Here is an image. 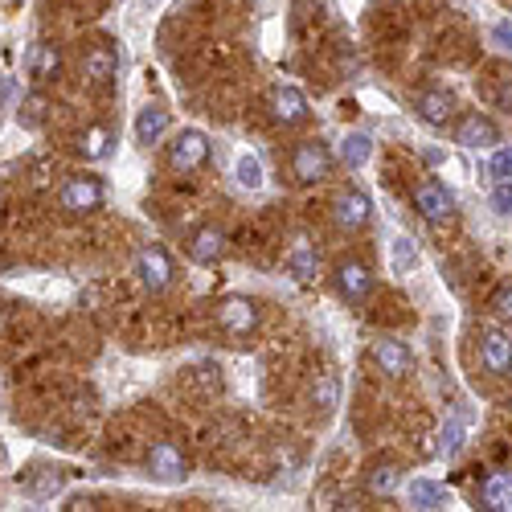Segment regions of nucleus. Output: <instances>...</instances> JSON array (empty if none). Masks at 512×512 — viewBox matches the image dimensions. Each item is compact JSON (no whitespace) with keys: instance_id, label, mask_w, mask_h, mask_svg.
I'll list each match as a JSON object with an SVG mask.
<instances>
[{"instance_id":"nucleus-1","label":"nucleus","mask_w":512,"mask_h":512,"mask_svg":"<svg viewBox=\"0 0 512 512\" xmlns=\"http://www.w3.org/2000/svg\"><path fill=\"white\" fill-rule=\"evenodd\" d=\"M205 160H209V140L201 132H193V127L177 132V140L168 144V168H173V173H197Z\"/></svg>"},{"instance_id":"nucleus-2","label":"nucleus","mask_w":512,"mask_h":512,"mask_svg":"<svg viewBox=\"0 0 512 512\" xmlns=\"http://www.w3.org/2000/svg\"><path fill=\"white\" fill-rule=\"evenodd\" d=\"M414 209L422 213V222H431V226H447L455 218V201L439 181H422L414 189Z\"/></svg>"},{"instance_id":"nucleus-3","label":"nucleus","mask_w":512,"mask_h":512,"mask_svg":"<svg viewBox=\"0 0 512 512\" xmlns=\"http://www.w3.org/2000/svg\"><path fill=\"white\" fill-rule=\"evenodd\" d=\"M136 275H140V283L156 295V291H164L168 283H173L177 267H173V259H168L164 246H144V250L136 254Z\"/></svg>"},{"instance_id":"nucleus-4","label":"nucleus","mask_w":512,"mask_h":512,"mask_svg":"<svg viewBox=\"0 0 512 512\" xmlns=\"http://www.w3.org/2000/svg\"><path fill=\"white\" fill-rule=\"evenodd\" d=\"M328 168H332V156H328L324 144H316V140L295 144V152H291V173H295V181H304V185L324 181Z\"/></svg>"},{"instance_id":"nucleus-5","label":"nucleus","mask_w":512,"mask_h":512,"mask_svg":"<svg viewBox=\"0 0 512 512\" xmlns=\"http://www.w3.org/2000/svg\"><path fill=\"white\" fill-rule=\"evenodd\" d=\"M218 324L230 332V336H250L259 328V304L246 300V295H226L218 304Z\"/></svg>"},{"instance_id":"nucleus-6","label":"nucleus","mask_w":512,"mask_h":512,"mask_svg":"<svg viewBox=\"0 0 512 512\" xmlns=\"http://www.w3.org/2000/svg\"><path fill=\"white\" fill-rule=\"evenodd\" d=\"M103 181L99 177H70L66 185H62V209H70V213H91V209H99L103 205Z\"/></svg>"},{"instance_id":"nucleus-7","label":"nucleus","mask_w":512,"mask_h":512,"mask_svg":"<svg viewBox=\"0 0 512 512\" xmlns=\"http://www.w3.org/2000/svg\"><path fill=\"white\" fill-rule=\"evenodd\" d=\"M480 365L492 377H504L512 369V336L500 328H484L480 332Z\"/></svg>"},{"instance_id":"nucleus-8","label":"nucleus","mask_w":512,"mask_h":512,"mask_svg":"<svg viewBox=\"0 0 512 512\" xmlns=\"http://www.w3.org/2000/svg\"><path fill=\"white\" fill-rule=\"evenodd\" d=\"M148 472L156 476V480H164V484H177V480H185L189 476V463H185V455H181V447L177 443H156L152 451H148Z\"/></svg>"},{"instance_id":"nucleus-9","label":"nucleus","mask_w":512,"mask_h":512,"mask_svg":"<svg viewBox=\"0 0 512 512\" xmlns=\"http://www.w3.org/2000/svg\"><path fill=\"white\" fill-rule=\"evenodd\" d=\"M455 144H459V148H496V144H500V127H496L488 115L472 111V115H463V119H459V127H455Z\"/></svg>"},{"instance_id":"nucleus-10","label":"nucleus","mask_w":512,"mask_h":512,"mask_svg":"<svg viewBox=\"0 0 512 512\" xmlns=\"http://www.w3.org/2000/svg\"><path fill=\"white\" fill-rule=\"evenodd\" d=\"M336 291H340V300L365 304L373 295V271L365 263H340L336 267Z\"/></svg>"},{"instance_id":"nucleus-11","label":"nucleus","mask_w":512,"mask_h":512,"mask_svg":"<svg viewBox=\"0 0 512 512\" xmlns=\"http://www.w3.org/2000/svg\"><path fill=\"white\" fill-rule=\"evenodd\" d=\"M332 218H336V226L340 230H349V234H357V230H365L369 226V218H373V201L365 197V193H340L336 197V209H332Z\"/></svg>"},{"instance_id":"nucleus-12","label":"nucleus","mask_w":512,"mask_h":512,"mask_svg":"<svg viewBox=\"0 0 512 512\" xmlns=\"http://www.w3.org/2000/svg\"><path fill=\"white\" fill-rule=\"evenodd\" d=\"M369 357H373V365H377L381 373H390V377H406V373H410V365H414L410 349L402 345V340H394V336H381V340H373Z\"/></svg>"},{"instance_id":"nucleus-13","label":"nucleus","mask_w":512,"mask_h":512,"mask_svg":"<svg viewBox=\"0 0 512 512\" xmlns=\"http://www.w3.org/2000/svg\"><path fill=\"white\" fill-rule=\"evenodd\" d=\"M271 119L279 127H295V123H304L308 119V99L300 87H275L271 91Z\"/></svg>"},{"instance_id":"nucleus-14","label":"nucleus","mask_w":512,"mask_h":512,"mask_svg":"<svg viewBox=\"0 0 512 512\" xmlns=\"http://www.w3.org/2000/svg\"><path fill=\"white\" fill-rule=\"evenodd\" d=\"M226 254V234L218 226H197L193 238H189V259L201 263V267H213Z\"/></svg>"},{"instance_id":"nucleus-15","label":"nucleus","mask_w":512,"mask_h":512,"mask_svg":"<svg viewBox=\"0 0 512 512\" xmlns=\"http://www.w3.org/2000/svg\"><path fill=\"white\" fill-rule=\"evenodd\" d=\"M414 111H418V119H422V123H431V127H447V123H451V115H455V99H451L447 91H422V95L414 99Z\"/></svg>"},{"instance_id":"nucleus-16","label":"nucleus","mask_w":512,"mask_h":512,"mask_svg":"<svg viewBox=\"0 0 512 512\" xmlns=\"http://www.w3.org/2000/svg\"><path fill=\"white\" fill-rule=\"evenodd\" d=\"M115 70H119V54L111 46H91L87 58H82V74H87L95 87H107V82L115 78Z\"/></svg>"},{"instance_id":"nucleus-17","label":"nucleus","mask_w":512,"mask_h":512,"mask_svg":"<svg viewBox=\"0 0 512 512\" xmlns=\"http://www.w3.org/2000/svg\"><path fill=\"white\" fill-rule=\"evenodd\" d=\"M480 508L488 512H512V476L496 472L480 484Z\"/></svg>"},{"instance_id":"nucleus-18","label":"nucleus","mask_w":512,"mask_h":512,"mask_svg":"<svg viewBox=\"0 0 512 512\" xmlns=\"http://www.w3.org/2000/svg\"><path fill=\"white\" fill-rule=\"evenodd\" d=\"M58 70H62V50L54 46V41H41V46H33V58H29V78H37V82H50Z\"/></svg>"},{"instance_id":"nucleus-19","label":"nucleus","mask_w":512,"mask_h":512,"mask_svg":"<svg viewBox=\"0 0 512 512\" xmlns=\"http://www.w3.org/2000/svg\"><path fill=\"white\" fill-rule=\"evenodd\" d=\"M164 132H168V111L164 107H144L140 119H136V140L144 148H152V144H160Z\"/></svg>"},{"instance_id":"nucleus-20","label":"nucleus","mask_w":512,"mask_h":512,"mask_svg":"<svg viewBox=\"0 0 512 512\" xmlns=\"http://www.w3.org/2000/svg\"><path fill=\"white\" fill-rule=\"evenodd\" d=\"M410 504L414 508H426V512H431V508H447L451 504V492L443 484H435V480H414L410 484Z\"/></svg>"},{"instance_id":"nucleus-21","label":"nucleus","mask_w":512,"mask_h":512,"mask_svg":"<svg viewBox=\"0 0 512 512\" xmlns=\"http://www.w3.org/2000/svg\"><path fill=\"white\" fill-rule=\"evenodd\" d=\"M463 447H467V418H463V414H451V418L443 422V431H439V455L455 459Z\"/></svg>"},{"instance_id":"nucleus-22","label":"nucleus","mask_w":512,"mask_h":512,"mask_svg":"<svg viewBox=\"0 0 512 512\" xmlns=\"http://www.w3.org/2000/svg\"><path fill=\"white\" fill-rule=\"evenodd\" d=\"M340 164H349V168H361L369 156H373V140L365 132H349L345 140H340Z\"/></svg>"},{"instance_id":"nucleus-23","label":"nucleus","mask_w":512,"mask_h":512,"mask_svg":"<svg viewBox=\"0 0 512 512\" xmlns=\"http://www.w3.org/2000/svg\"><path fill=\"white\" fill-rule=\"evenodd\" d=\"M287 267H291L295 279H304V283L316 275V250H312L308 238H295V246H291V254H287Z\"/></svg>"},{"instance_id":"nucleus-24","label":"nucleus","mask_w":512,"mask_h":512,"mask_svg":"<svg viewBox=\"0 0 512 512\" xmlns=\"http://www.w3.org/2000/svg\"><path fill=\"white\" fill-rule=\"evenodd\" d=\"M78 152L87 160H107L111 156V132H107V127H87L82 140H78Z\"/></svg>"},{"instance_id":"nucleus-25","label":"nucleus","mask_w":512,"mask_h":512,"mask_svg":"<svg viewBox=\"0 0 512 512\" xmlns=\"http://www.w3.org/2000/svg\"><path fill=\"white\" fill-rule=\"evenodd\" d=\"M394 488H398V467H390V463L373 467V472H369V492L373 496H390Z\"/></svg>"},{"instance_id":"nucleus-26","label":"nucleus","mask_w":512,"mask_h":512,"mask_svg":"<svg viewBox=\"0 0 512 512\" xmlns=\"http://www.w3.org/2000/svg\"><path fill=\"white\" fill-rule=\"evenodd\" d=\"M238 185H246V189H259L263 185V164H259V156H238Z\"/></svg>"},{"instance_id":"nucleus-27","label":"nucleus","mask_w":512,"mask_h":512,"mask_svg":"<svg viewBox=\"0 0 512 512\" xmlns=\"http://www.w3.org/2000/svg\"><path fill=\"white\" fill-rule=\"evenodd\" d=\"M414 263H418V246L410 238H394V271L406 275V271H414Z\"/></svg>"},{"instance_id":"nucleus-28","label":"nucleus","mask_w":512,"mask_h":512,"mask_svg":"<svg viewBox=\"0 0 512 512\" xmlns=\"http://www.w3.org/2000/svg\"><path fill=\"white\" fill-rule=\"evenodd\" d=\"M46 107H50V103H46V95H29V99L21 103V115H17V119H21V127H37L41 119H46Z\"/></svg>"},{"instance_id":"nucleus-29","label":"nucleus","mask_w":512,"mask_h":512,"mask_svg":"<svg viewBox=\"0 0 512 512\" xmlns=\"http://www.w3.org/2000/svg\"><path fill=\"white\" fill-rule=\"evenodd\" d=\"M488 173H492V181H512V148H492Z\"/></svg>"},{"instance_id":"nucleus-30","label":"nucleus","mask_w":512,"mask_h":512,"mask_svg":"<svg viewBox=\"0 0 512 512\" xmlns=\"http://www.w3.org/2000/svg\"><path fill=\"white\" fill-rule=\"evenodd\" d=\"M492 312H496L504 324H512V279H504V283L496 287V295H492Z\"/></svg>"},{"instance_id":"nucleus-31","label":"nucleus","mask_w":512,"mask_h":512,"mask_svg":"<svg viewBox=\"0 0 512 512\" xmlns=\"http://www.w3.org/2000/svg\"><path fill=\"white\" fill-rule=\"evenodd\" d=\"M492 209L500 213V218H512V181H496V189H492Z\"/></svg>"},{"instance_id":"nucleus-32","label":"nucleus","mask_w":512,"mask_h":512,"mask_svg":"<svg viewBox=\"0 0 512 512\" xmlns=\"http://www.w3.org/2000/svg\"><path fill=\"white\" fill-rule=\"evenodd\" d=\"M492 103L500 107V111H512V78L504 74L500 82H496V91H492Z\"/></svg>"},{"instance_id":"nucleus-33","label":"nucleus","mask_w":512,"mask_h":512,"mask_svg":"<svg viewBox=\"0 0 512 512\" xmlns=\"http://www.w3.org/2000/svg\"><path fill=\"white\" fill-rule=\"evenodd\" d=\"M492 41H496L504 54H512V21H496L492 25Z\"/></svg>"},{"instance_id":"nucleus-34","label":"nucleus","mask_w":512,"mask_h":512,"mask_svg":"<svg viewBox=\"0 0 512 512\" xmlns=\"http://www.w3.org/2000/svg\"><path fill=\"white\" fill-rule=\"evenodd\" d=\"M312 398H316V402L328 410V406L336 402V381H332V377H324V381H320V390H312Z\"/></svg>"}]
</instances>
